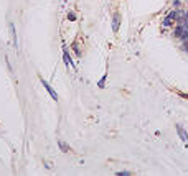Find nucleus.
Wrapping results in <instances>:
<instances>
[{"mask_svg":"<svg viewBox=\"0 0 188 176\" xmlns=\"http://www.w3.org/2000/svg\"><path fill=\"white\" fill-rule=\"evenodd\" d=\"M40 83L43 84V87L46 89V92H48L50 96H51L53 99H55V101H58V94H56V91H55V89H53V87L48 84V81H46V79H43V78H40Z\"/></svg>","mask_w":188,"mask_h":176,"instance_id":"1","label":"nucleus"},{"mask_svg":"<svg viewBox=\"0 0 188 176\" xmlns=\"http://www.w3.org/2000/svg\"><path fill=\"white\" fill-rule=\"evenodd\" d=\"M63 58H64V63H66V64H69L71 68H76V66H74V61L71 59V56H69V51H68V48H66L64 45H63Z\"/></svg>","mask_w":188,"mask_h":176,"instance_id":"2","label":"nucleus"},{"mask_svg":"<svg viewBox=\"0 0 188 176\" xmlns=\"http://www.w3.org/2000/svg\"><path fill=\"white\" fill-rule=\"evenodd\" d=\"M119 26H121V15L119 13H114L112 17V31H119Z\"/></svg>","mask_w":188,"mask_h":176,"instance_id":"3","label":"nucleus"},{"mask_svg":"<svg viewBox=\"0 0 188 176\" xmlns=\"http://www.w3.org/2000/svg\"><path fill=\"white\" fill-rule=\"evenodd\" d=\"M177 133H178V137L183 140V142H188V135H186L185 128L181 127V125H177Z\"/></svg>","mask_w":188,"mask_h":176,"instance_id":"4","label":"nucleus"},{"mask_svg":"<svg viewBox=\"0 0 188 176\" xmlns=\"http://www.w3.org/2000/svg\"><path fill=\"white\" fill-rule=\"evenodd\" d=\"M58 146H60V150L64 151V153H68V151H69V146L64 143V142H61V140H58Z\"/></svg>","mask_w":188,"mask_h":176,"instance_id":"5","label":"nucleus"},{"mask_svg":"<svg viewBox=\"0 0 188 176\" xmlns=\"http://www.w3.org/2000/svg\"><path fill=\"white\" fill-rule=\"evenodd\" d=\"M106 79H107V73H106L102 78H101V81L97 83V86H99V87H106Z\"/></svg>","mask_w":188,"mask_h":176,"instance_id":"6","label":"nucleus"},{"mask_svg":"<svg viewBox=\"0 0 188 176\" xmlns=\"http://www.w3.org/2000/svg\"><path fill=\"white\" fill-rule=\"evenodd\" d=\"M76 18H78V15H76V12H69V13H68V20H69V21H74Z\"/></svg>","mask_w":188,"mask_h":176,"instance_id":"7","label":"nucleus"},{"mask_svg":"<svg viewBox=\"0 0 188 176\" xmlns=\"http://www.w3.org/2000/svg\"><path fill=\"white\" fill-rule=\"evenodd\" d=\"M181 50H183V51H186V53H188V40H185V41L181 43Z\"/></svg>","mask_w":188,"mask_h":176,"instance_id":"8","label":"nucleus"},{"mask_svg":"<svg viewBox=\"0 0 188 176\" xmlns=\"http://www.w3.org/2000/svg\"><path fill=\"white\" fill-rule=\"evenodd\" d=\"M117 176H131L132 173H129V171H119V173H116Z\"/></svg>","mask_w":188,"mask_h":176,"instance_id":"9","label":"nucleus"},{"mask_svg":"<svg viewBox=\"0 0 188 176\" xmlns=\"http://www.w3.org/2000/svg\"><path fill=\"white\" fill-rule=\"evenodd\" d=\"M173 7H175V8H178V7H180V2H178V0H175V3H173Z\"/></svg>","mask_w":188,"mask_h":176,"instance_id":"10","label":"nucleus"}]
</instances>
